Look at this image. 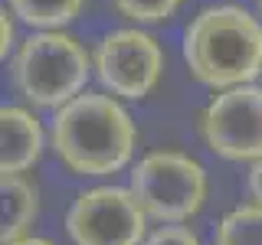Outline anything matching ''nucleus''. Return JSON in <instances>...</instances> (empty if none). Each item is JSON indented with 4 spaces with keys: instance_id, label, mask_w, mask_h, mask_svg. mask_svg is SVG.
Here are the masks:
<instances>
[{
    "instance_id": "obj_1",
    "label": "nucleus",
    "mask_w": 262,
    "mask_h": 245,
    "mask_svg": "<svg viewBox=\"0 0 262 245\" xmlns=\"http://www.w3.org/2000/svg\"><path fill=\"white\" fill-rule=\"evenodd\" d=\"M138 131L125 105L115 95L82 92L62 108L49 125V144L72 174L105 177L131 160Z\"/></svg>"
},
{
    "instance_id": "obj_2",
    "label": "nucleus",
    "mask_w": 262,
    "mask_h": 245,
    "mask_svg": "<svg viewBox=\"0 0 262 245\" xmlns=\"http://www.w3.org/2000/svg\"><path fill=\"white\" fill-rule=\"evenodd\" d=\"M184 62L196 82L210 88H233L262 76V20L246 7H203L187 23Z\"/></svg>"
},
{
    "instance_id": "obj_3",
    "label": "nucleus",
    "mask_w": 262,
    "mask_h": 245,
    "mask_svg": "<svg viewBox=\"0 0 262 245\" xmlns=\"http://www.w3.org/2000/svg\"><path fill=\"white\" fill-rule=\"evenodd\" d=\"M16 92L36 108H62L95 72L89 49L62 30H33L10 62Z\"/></svg>"
},
{
    "instance_id": "obj_4",
    "label": "nucleus",
    "mask_w": 262,
    "mask_h": 245,
    "mask_svg": "<svg viewBox=\"0 0 262 245\" xmlns=\"http://www.w3.org/2000/svg\"><path fill=\"white\" fill-rule=\"evenodd\" d=\"M131 193L144 206L147 219L184 223L207 200V174L193 157L180 151H154L135 163Z\"/></svg>"
},
{
    "instance_id": "obj_5",
    "label": "nucleus",
    "mask_w": 262,
    "mask_h": 245,
    "mask_svg": "<svg viewBox=\"0 0 262 245\" xmlns=\"http://www.w3.org/2000/svg\"><path fill=\"white\" fill-rule=\"evenodd\" d=\"M66 232L76 245H141L147 239V212L131 186H95L69 206Z\"/></svg>"
},
{
    "instance_id": "obj_6",
    "label": "nucleus",
    "mask_w": 262,
    "mask_h": 245,
    "mask_svg": "<svg viewBox=\"0 0 262 245\" xmlns=\"http://www.w3.org/2000/svg\"><path fill=\"white\" fill-rule=\"evenodd\" d=\"M200 137L213 154L226 160L262 157V85L220 88L200 111Z\"/></svg>"
},
{
    "instance_id": "obj_7",
    "label": "nucleus",
    "mask_w": 262,
    "mask_h": 245,
    "mask_svg": "<svg viewBox=\"0 0 262 245\" xmlns=\"http://www.w3.org/2000/svg\"><path fill=\"white\" fill-rule=\"evenodd\" d=\"M95 76L115 98L141 102L154 92L164 72V49L151 33L128 27L112 30L92 53Z\"/></svg>"
},
{
    "instance_id": "obj_8",
    "label": "nucleus",
    "mask_w": 262,
    "mask_h": 245,
    "mask_svg": "<svg viewBox=\"0 0 262 245\" xmlns=\"http://www.w3.org/2000/svg\"><path fill=\"white\" fill-rule=\"evenodd\" d=\"M43 154V128L20 105L0 108V174H27Z\"/></svg>"
},
{
    "instance_id": "obj_9",
    "label": "nucleus",
    "mask_w": 262,
    "mask_h": 245,
    "mask_svg": "<svg viewBox=\"0 0 262 245\" xmlns=\"http://www.w3.org/2000/svg\"><path fill=\"white\" fill-rule=\"evenodd\" d=\"M0 196H4V226H0V239L13 242L20 235H27V229L36 219L39 200H36V186L30 180H23V174H4L0 183Z\"/></svg>"
},
{
    "instance_id": "obj_10",
    "label": "nucleus",
    "mask_w": 262,
    "mask_h": 245,
    "mask_svg": "<svg viewBox=\"0 0 262 245\" xmlns=\"http://www.w3.org/2000/svg\"><path fill=\"white\" fill-rule=\"evenodd\" d=\"M7 7L30 30H62L82 13L85 0H7Z\"/></svg>"
},
{
    "instance_id": "obj_11",
    "label": "nucleus",
    "mask_w": 262,
    "mask_h": 245,
    "mask_svg": "<svg viewBox=\"0 0 262 245\" xmlns=\"http://www.w3.org/2000/svg\"><path fill=\"white\" fill-rule=\"evenodd\" d=\"M213 245H262V206L249 203L226 212L213 232Z\"/></svg>"
},
{
    "instance_id": "obj_12",
    "label": "nucleus",
    "mask_w": 262,
    "mask_h": 245,
    "mask_svg": "<svg viewBox=\"0 0 262 245\" xmlns=\"http://www.w3.org/2000/svg\"><path fill=\"white\" fill-rule=\"evenodd\" d=\"M115 4V10H118L125 20L131 23H164V20H170L177 10H180V4L184 0H112Z\"/></svg>"
},
{
    "instance_id": "obj_13",
    "label": "nucleus",
    "mask_w": 262,
    "mask_h": 245,
    "mask_svg": "<svg viewBox=\"0 0 262 245\" xmlns=\"http://www.w3.org/2000/svg\"><path fill=\"white\" fill-rule=\"evenodd\" d=\"M141 245H200V239H196V232H190L187 226L164 223L161 229H154Z\"/></svg>"
},
{
    "instance_id": "obj_14",
    "label": "nucleus",
    "mask_w": 262,
    "mask_h": 245,
    "mask_svg": "<svg viewBox=\"0 0 262 245\" xmlns=\"http://www.w3.org/2000/svg\"><path fill=\"white\" fill-rule=\"evenodd\" d=\"M16 16L10 13V7H4V10H0V56H10L13 53V46H16Z\"/></svg>"
},
{
    "instance_id": "obj_15",
    "label": "nucleus",
    "mask_w": 262,
    "mask_h": 245,
    "mask_svg": "<svg viewBox=\"0 0 262 245\" xmlns=\"http://www.w3.org/2000/svg\"><path fill=\"white\" fill-rule=\"evenodd\" d=\"M249 193H252V200L262 206V157L252 160V167H249Z\"/></svg>"
},
{
    "instance_id": "obj_16",
    "label": "nucleus",
    "mask_w": 262,
    "mask_h": 245,
    "mask_svg": "<svg viewBox=\"0 0 262 245\" xmlns=\"http://www.w3.org/2000/svg\"><path fill=\"white\" fill-rule=\"evenodd\" d=\"M4 245H53L49 239H39V235H20L13 242H4Z\"/></svg>"
},
{
    "instance_id": "obj_17",
    "label": "nucleus",
    "mask_w": 262,
    "mask_h": 245,
    "mask_svg": "<svg viewBox=\"0 0 262 245\" xmlns=\"http://www.w3.org/2000/svg\"><path fill=\"white\" fill-rule=\"evenodd\" d=\"M256 7H259V20H262V0H256Z\"/></svg>"
},
{
    "instance_id": "obj_18",
    "label": "nucleus",
    "mask_w": 262,
    "mask_h": 245,
    "mask_svg": "<svg viewBox=\"0 0 262 245\" xmlns=\"http://www.w3.org/2000/svg\"><path fill=\"white\" fill-rule=\"evenodd\" d=\"M259 79H262V76H259Z\"/></svg>"
}]
</instances>
